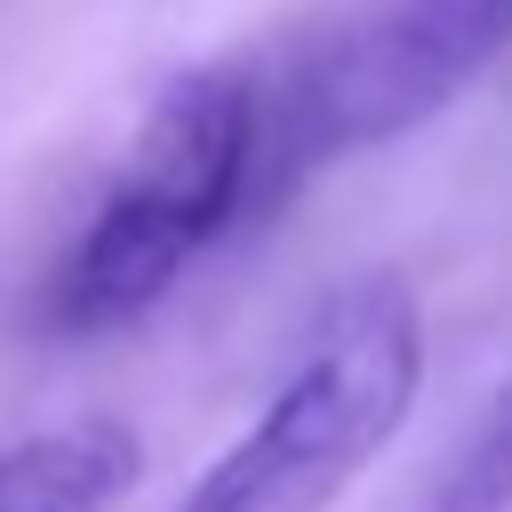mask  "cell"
<instances>
[{
	"mask_svg": "<svg viewBox=\"0 0 512 512\" xmlns=\"http://www.w3.org/2000/svg\"><path fill=\"white\" fill-rule=\"evenodd\" d=\"M424 384V312L400 272L328 296L264 416L176 496V512H328L408 424Z\"/></svg>",
	"mask_w": 512,
	"mask_h": 512,
	"instance_id": "6da1fadb",
	"label": "cell"
},
{
	"mask_svg": "<svg viewBox=\"0 0 512 512\" xmlns=\"http://www.w3.org/2000/svg\"><path fill=\"white\" fill-rule=\"evenodd\" d=\"M264 96L240 72H192L144 112L128 168L56 272V328L136 320L264 184Z\"/></svg>",
	"mask_w": 512,
	"mask_h": 512,
	"instance_id": "7a4b0ae2",
	"label": "cell"
},
{
	"mask_svg": "<svg viewBox=\"0 0 512 512\" xmlns=\"http://www.w3.org/2000/svg\"><path fill=\"white\" fill-rule=\"evenodd\" d=\"M512 48V0H384L288 88L280 120L264 112V152L288 168L344 160L360 144L408 136L448 96H464Z\"/></svg>",
	"mask_w": 512,
	"mask_h": 512,
	"instance_id": "3957f363",
	"label": "cell"
},
{
	"mask_svg": "<svg viewBox=\"0 0 512 512\" xmlns=\"http://www.w3.org/2000/svg\"><path fill=\"white\" fill-rule=\"evenodd\" d=\"M136 480V432L112 416L48 424L0 448V512H112Z\"/></svg>",
	"mask_w": 512,
	"mask_h": 512,
	"instance_id": "277c9868",
	"label": "cell"
},
{
	"mask_svg": "<svg viewBox=\"0 0 512 512\" xmlns=\"http://www.w3.org/2000/svg\"><path fill=\"white\" fill-rule=\"evenodd\" d=\"M432 512H512V376L496 384V400H488L480 424L464 432L456 464L440 472Z\"/></svg>",
	"mask_w": 512,
	"mask_h": 512,
	"instance_id": "5b68a950",
	"label": "cell"
}]
</instances>
